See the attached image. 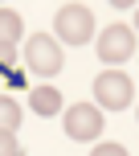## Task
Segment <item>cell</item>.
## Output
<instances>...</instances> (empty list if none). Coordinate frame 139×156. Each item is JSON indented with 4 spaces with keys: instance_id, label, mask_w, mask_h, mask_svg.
Masks as SVG:
<instances>
[{
    "instance_id": "1",
    "label": "cell",
    "mask_w": 139,
    "mask_h": 156,
    "mask_svg": "<svg viewBox=\"0 0 139 156\" xmlns=\"http://www.w3.org/2000/svg\"><path fill=\"white\" fill-rule=\"evenodd\" d=\"M53 29L66 45H86L94 37V12L86 4H62L53 16Z\"/></svg>"
},
{
    "instance_id": "2",
    "label": "cell",
    "mask_w": 139,
    "mask_h": 156,
    "mask_svg": "<svg viewBox=\"0 0 139 156\" xmlns=\"http://www.w3.org/2000/svg\"><path fill=\"white\" fill-rule=\"evenodd\" d=\"M131 94H135V82L119 70H102L94 78V99H98V111H123L131 107Z\"/></svg>"
},
{
    "instance_id": "11",
    "label": "cell",
    "mask_w": 139,
    "mask_h": 156,
    "mask_svg": "<svg viewBox=\"0 0 139 156\" xmlns=\"http://www.w3.org/2000/svg\"><path fill=\"white\" fill-rule=\"evenodd\" d=\"M135 33H139V8H135Z\"/></svg>"
},
{
    "instance_id": "5",
    "label": "cell",
    "mask_w": 139,
    "mask_h": 156,
    "mask_svg": "<svg viewBox=\"0 0 139 156\" xmlns=\"http://www.w3.org/2000/svg\"><path fill=\"white\" fill-rule=\"evenodd\" d=\"M94 45H98V58H102V62L119 66V62H127V58L135 54V29H131V25H107Z\"/></svg>"
},
{
    "instance_id": "12",
    "label": "cell",
    "mask_w": 139,
    "mask_h": 156,
    "mask_svg": "<svg viewBox=\"0 0 139 156\" xmlns=\"http://www.w3.org/2000/svg\"><path fill=\"white\" fill-rule=\"evenodd\" d=\"M135 119H139V115H135Z\"/></svg>"
},
{
    "instance_id": "7",
    "label": "cell",
    "mask_w": 139,
    "mask_h": 156,
    "mask_svg": "<svg viewBox=\"0 0 139 156\" xmlns=\"http://www.w3.org/2000/svg\"><path fill=\"white\" fill-rule=\"evenodd\" d=\"M25 25H21V12L16 8H0V45H12V41H21Z\"/></svg>"
},
{
    "instance_id": "10",
    "label": "cell",
    "mask_w": 139,
    "mask_h": 156,
    "mask_svg": "<svg viewBox=\"0 0 139 156\" xmlns=\"http://www.w3.org/2000/svg\"><path fill=\"white\" fill-rule=\"evenodd\" d=\"M90 156H127L123 144H98V148H90Z\"/></svg>"
},
{
    "instance_id": "9",
    "label": "cell",
    "mask_w": 139,
    "mask_h": 156,
    "mask_svg": "<svg viewBox=\"0 0 139 156\" xmlns=\"http://www.w3.org/2000/svg\"><path fill=\"white\" fill-rule=\"evenodd\" d=\"M0 156H21V144L12 132H0Z\"/></svg>"
},
{
    "instance_id": "3",
    "label": "cell",
    "mask_w": 139,
    "mask_h": 156,
    "mask_svg": "<svg viewBox=\"0 0 139 156\" xmlns=\"http://www.w3.org/2000/svg\"><path fill=\"white\" fill-rule=\"evenodd\" d=\"M102 127H107V115H102L94 103H74L66 115V136L78 144H94L102 136Z\"/></svg>"
},
{
    "instance_id": "4",
    "label": "cell",
    "mask_w": 139,
    "mask_h": 156,
    "mask_svg": "<svg viewBox=\"0 0 139 156\" xmlns=\"http://www.w3.org/2000/svg\"><path fill=\"white\" fill-rule=\"evenodd\" d=\"M25 62H29V70H33V74H41V78H53V74H62V66H66V54L57 49V41H53V37L37 33V37H29Z\"/></svg>"
},
{
    "instance_id": "6",
    "label": "cell",
    "mask_w": 139,
    "mask_h": 156,
    "mask_svg": "<svg viewBox=\"0 0 139 156\" xmlns=\"http://www.w3.org/2000/svg\"><path fill=\"white\" fill-rule=\"evenodd\" d=\"M29 107L37 111L41 119H49V115H62V90H57V86H33V94H29Z\"/></svg>"
},
{
    "instance_id": "8",
    "label": "cell",
    "mask_w": 139,
    "mask_h": 156,
    "mask_svg": "<svg viewBox=\"0 0 139 156\" xmlns=\"http://www.w3.org/2000/svg\"><path fill=\"white\" fill-rule=\"evenodd\" d=\"M16 127H21V107H16L12 99H0V132L16 136Z\"/></svg>"
}]
</instances>
